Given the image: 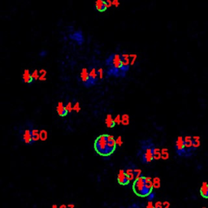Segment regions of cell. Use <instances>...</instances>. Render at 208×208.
<instances>
[{
  "mask_svg": "<svg viewBox=\"0 0 208 208\" xmlns=\"http://www.w3.org/2000/svg\"><path fill=\"white\" fill-rule=\"evenodd\" d=\"M106 64L107 66V74L109 76L115 77L125 76L129 70L124 67L121 54L113 53L106 59Z\"/></svg>",
  "mask_w": 208,
  "mask_h": 208,
  "instance_id": "obj_1",
  "label": "cell"
},
{
  "mask_svg": "<svg viewBox=\"0 0 208 208\" xmlns=\"http://www.w3.org/2000/svg\"><path fill=\"white\" fill-rule=\"evenodd\" d=\"M94 149L96 152L103 156H107L111 155L109 148H108V141H107V135H100L97 138L94 142Z\"/></svg>",
  "mask_w": 208,
  "mask_h": 208,
  "instance_id": "obj_2",
  "label": "cell"
},
{
  "mask_svg": "<svg viewBox=\"0 0 208 208\" xmlns=\"http://www.w3.org/2000/svg\"><path fill=\"white\" fill-rule=\"evenodd\" d=\"M132 189H133L134 193L140 197H147L149 195L147 189H146L145 177H141L139 178H137L133 181Z\"/></svg>",
  "mask_w": 208,
  "mask_h": 208,
  "instance_id": "obj_3",
  "label": "cell"
},
{
  "mask_svg": "<svg viewBox=\"0 0 208 208\" xmlns=\"http://www.w3.org/2000/svg\"><path fill=\"white\" fill-rule=\"evenodd\" d=\"M153 148L154 146H150V145L142 146L141 152V162L144 163H150L152 162L154 159V156H153Z\"/></svg>",
  "mask_w": 208,
  "mask_h": 208,
  "instance_id": "obj_4",
  "label": "cell"
},
{
  "mask_svg": "<svg viewBox=\"0 0 208 208\" xmlns=\"http://www.w3.org/2000/svg\"><path fill=\"white\" fill-rule=\"evenodd\" d=\"M176 150L178 155L180 156H186V146H185V140L184 138L180 136L178 137L176 141Z\"/></svg>",
  "mask_w": 208,
  "mask_h": 208,
  "instance_id": "obj_5",
  "label": "cell"
},
{
  "mask_svg": "<svg viewBox=\"0 0 208 208\" xmlns=\"http://www.w3.org/2000/svg\"><path fill=\"white\" fill-rule=\"evenodd\" d=\"M80 78L81 81L83 83L85 87H90V73H89V70L86 68H83L81 71L80 73Z\"/></svg>",
  "mask_w": 208,
  "mask_h": 208,
  "instance_id": "obj_6",
  "label": "cell"
},
{
  "mask_svg": "<svg viewBox=\"0 0 208 208\" xmlns=\"http://www.w3.org/2000/svg\"><path fill=\"white\" fill-rule=\"evenodd\" d=\"M117 180L118 183L121 186H127L130 183V180L129 177L127 176L126 172L123 169H120L119 171L118 176H117Z\"/></svg>",
  "mask_w": 208,
  "mask_h": 208,
  "instance_id": "obj_7",
  "label": "cell"
},
{
  "mask_svg": "<svg viewBox=\"0 0 208 208\" xmlns=\"http://www.w3.org/2000/svg\"><path fill=\"white\" fill-rule=\"evenodd\" d=\"M94 6H95L96 10L99 11V12H100V13L106 12L108 10V8H109L107 3L105 2V0H95Z\"/></svg>",
  "mask_w": 208,
  "mask_h": 208,
  "instance_id": "obj_8",
  "label": "cell"
},
{
  "mask_svg": "<svg viewBox=\"0 0 208 208\" xmlns=\"http://www.w3.org/2000/svg\"><path fill=\"white\" fill-rule=\"evenodd\" d=\"M89 73H90V85L93 86V85H94L97 83L98 80L99 79V74H98V69H96L94 67H92L89 70Z\"/></svg>",
  "mask_w": 208,
  "mask_h": 208,
  "instance_id": "obj_9",
  "label": "cell"
},
{
  "mask_svg": "<svg viewBox=\"0 0 208 208\" xmlns=\"http://www.w3.org/2000/svg\"><path fill=\"white\" fill-rule=\"evenodd\" d=\"M22 79L23 82L26 83V84H31L32 82L34 81L33 76H32V73L29 72L28 69H25V70L24 71L22 75Z\"/></svg>",
  "mask_w": 208,
  "mask_h": 208,
  "instance_id": "obj_10",
  "label": "cell"
},
{
  "mask_svg": "<svg viewBox=\"0 0 208 208\" xmlns=\"http://www.w3.org/2000/svg\"><path fill=\"white\" fill-rule=\"evenodd\" d=\"M23 140L26 144L34 143L33 138H32V129L30 130L27 129L25 130L24 134H23Z\"/></svg>",
  "mask_w": 208,
  "mask_h": 208,
  "instance_id": "obj_11",
  "label": "cell"
},
{
  "mask_svg": "<svg viewBox=\"0 0 208 208\" xmlns=\"http://www.w3.org/2000/svg\"><path fill=\"white\" fill-rule=\"evenodd\" d=\"M121 58L123 60V64H124V67L129 70L130 68V54L128 53H122L121 54Z\"/></svg>",
  "mask_w": 208,
  "mask_h": 208,
  "instance_id": "obj_12",
  "label": "cell"
},
{
  "mask_svg": "<svg viewBox=\"0 0 208 208\" xmlns=\"http://www.w3.org/2000/svg\"><path fill=\"white\" fill-rule=\"evenodd\" d=\"M56 111L60 116H65V115H67V113H68V111H67V110L65 108L64 105L62 102H59L58 105H57Z\"/></svg>",
  "mask_w": 208,
  "mask_h": 208,
  "instance_id": "obj_13",
  "label": "cell"
},
{
  "mask_svg": "<svg viewBox=\"0 0 208 208\" xmlns=\"http://www.w3.org/2000/svg\"><path fill=\"white\" fill-rule=\"evenodd\" d=\"M200 194L204 198H208V184L207 182H203L200 189Z\"/></svg>",
  "mask_w": 208,
  "mask_h": 208,
  "instance_id": "obj_14",
  "label": "cell"
},
{
  "mask_svg": "<svg viewBox=\"0 0 208 208\" xmlns=\"http://www.w3.org/2000/svg\"><path fill=\"white\" fill-rule=\"evenodd\" d=\"M105 123L107 124V126L108 128H113V127L115 125V120L114 119L112 118V115L111 114H108V115L106 116V119H105Z\"/></svg>",
  "mask_w": 208,
  "mask_h": 208,
  "instance_id": "obj_15",
  "label": "cell"
},
{
  "mask_svg": "<svg viewBox=\"0 0 208 208\" xmlns=\"http://www.w3.org/2000/svg\"><path fill=\"white\" fill-rule=\"evenodd\" d=\"M125 172H126L127 176L129 177V178L130 180V182H132V181H134V180H136V177H135V175H134V172H133V169L131 168H128L125 170Z\"/></svg>",
  "mask_w": 208,
  "mask_h": 208,
  "instance_id": "obj_16",
  "label": "cell"
},
{
  "mask_svg": "<svg viewBox=\"0 0 208 208\" xmlns=\"http://www.w3.org/2000/svg\"><path fill=\"white\" fill-rule=\"evenodd\" d=\"M153 156H154V159L155 160H159L162 158V153H161V150L159 148H156V147H154L153 148Z\"/></svg>",
  "mask_w": 208,
  "mask_h": 208,
  "instance_id": "obj_17",
  "label": "cell"
},
{
  "mask_svg": "<svg viewBox=\"0 0 208 208\" xmlns=\"http://www.w3.org/2000/svg\"><path fill=\"white\" fill-rule=\"evenodd\" d=\"M130 123V118L129 115L128 114H124V115H121V124L124 125V126H127L129 125Z\"/></svg>",
  "mask_w": 208,
  "mask_h": 208,
  "instance_id": "obj_18",
  "label": "cell"
},
{
  "mask_svg": "<svg viewBox=\"0 0 208 208\" xmlns=\"http://www.w3.org/2000/svg\"><path fill=\"white\" fill-rule=\"evenodd\" d=\"M32 138L33 141L36 142L40 140V132L37 129H32Z\"/></svg>",
  "mask_w": 208,
  "mask_h": 208,
  "instance_id": "obj_19",
  "label": "cell"
},
{
  "mask_svg": "<svg viewBox=\"0 0 208 208\" xmlns=\"http://www.w3.org/2000/svg\"><path fill=\"white\" fill-rule=\"evenodd\" d=\"M39 81H41V82H45L46 80V74H47V72H46V69H43V68H42V69H40L39 70Z\"/></svg>",
  "mask_w": 208,
  "mask_h": 208,
  "instance_id": "obj_20",
  "label": "cell"
},
{
  "mask_svg": "<svg viewBox=\"0 0 208 208\" xmlns=\"http://www.w3.org/2000/svg\"><path fill=\"white\" fill-rule=\"evenodd\" d=\"M152 182H153V186H154V189H159L161 186V181L159 177H155L153 180H152Z\"/></svg>",
  "mask_w": 208,
  "mask_h": 208,
  "instance_id": "obj_21",
  "label": "cell"
},
{
  "mask_svg": "<svg viewBox=\"0 0 208 208\" xmlns=\"http://www.w3.org/2000/svg\"><path fill=\"white\" fill-rule=\"evenodd\" d=\"M200 146V138L198 136L193 137V146L195 150Z\"/></svg>",
  "mask_w": 208,
  "mask_h": 208,
  "instance_id": "obj_22",
  "label": "cell"
},
{
  "mask_svg": "<svg viewBox=\"0 0 208 208\" xmlns=\"http://www.w3.org/2000/svg\"><path fill=\"white\" fill-rule=\"evenodd\" d=\"M138 60V55L137 54H130V66H134L135 63Z\"/></svg>",
  "mask_w": 208,
  "mask_h": 208,
  "instance_id": "obj_23",
  "label": "cell"
},
{
  "mask_svg": "<svg viewBox=\"0 0 208 208\" xmlns=\"http://www.w3.org/2000/svg\"><path fill=\"white\" fill-rule=\"evenodd\" d=\"M48 138L47 131L45 129H42L40 131V140L41 141H46Z\"/></svg>",
  "mask_w": 208,
  "mask_h": 208,
  "instance_id": "obj_24",
  "label": "cell"
},
{
  "mask_svg": "<svg viewBox=\"0 0 208 208\" xmlns=\"http://www.w3.org/2000/svg\"><path fill=\"white\" fill-rule=\"evenodd\" d=\"M161 153H162V159H163L166 160V159H168L169 153H168V149H166V148H163V149L161 150Z\"/></svg>",
  "mask_w": 208,
  "mask_h": 208,
  "instance_id": "obj_25",
  "label": "cell"
},
{
  "mask_svg": "<svg viewBox=\"0 0 208 208\" xmlns=\"http://www.w3.org/2000/svg\"><path fill=\"white\" fill-rule=\"evenodd\" d=\"M39 71L37 70V69H34L33 72H32V76H33V78H34V81H37V80H38L39 79Z\"/></svg>",
  "mask_w": 208,
  "mask_h": 208,
  "instance_id": "obj_26",
  "label": "cell"
},
{
  "mask_svg": "<svg viewBox=\"0 0 208 208\" xmlns=\"http://www.w3.org/2000/svg\"><path fill=\"white\" fill-rule=\"evenodd\" d=\"M65 108H66V110H67L68 113L72 112V111H73V106L72 105V103H71V102L68 103H67V105L65 106Z\"/></svg>",
  "mask_w": 208,
  "mask_h": 208,
  "instance_id": "obj_27",
  "label": "cell"
},
{
  "mask_svg": "<svg viewBox=\"0 0 208 208\" xmlns=\"http://www.w3.org/2000/svg\"><path fill=\"white\" fill-rule=\"evenodd\" d=\"M133 172H134V175H135L136 179L141 177V169L134 168L133 169Z\"/></svg>",
  "mask_w": 208,
  "mask_h": 208,
  "instance_id": "obj_28",
  "label": "cell"
},
{
  "mask_svg": "<svg viewBox=\"0 0 208 208\" xmlns=\"http://www.w3.org/2000/svg\"><path fill=\"white\" fill-rule=\"evenodd\" d=\"M98 74H99V80H103L104 77V70L103 68H98Z\"/></svg>",
  "mask_w": 208,
  "mask_h": 208,
  "instance_id": "obj_29",
  "label": "cell"
},
{
  "mask_svg": "<svg viewBox=\"0 0 208 208\" xmlns=\"http://www.w3.org/2000/svg\"><path fill=\"white\" fill-rule=\"evenodd\" d=\"M73 111H75L76 112H79L81 111V106L78 102H76V103L73 105Z\"/></svg>",
  "mask_w": 208,
  "mask_h": 208,
  "instance_id": "obj_30",
  "label": "cell"
},
{
  "mask_svg": "<svg viewBox=\"0 0 208 208\" xmlns=\"http://www.w3.org/2000/svg\"><path fill=\"white\" fill-rule=\"evenodd\" d=\"M115 141H116V145L118 146H121L123 145V140H122V137L121 136H119L118 138L115 139Z\"/></svg>",
  "mask_w": 208,
  "mask_h": 208,
  "instance_id": "obj_31",
  "label": "cell"
},
{
  "mask_svg": "<svg viewBox=\"0 0 208 208\" xmlns=\"http://www.w3.org/2000/svg\"><path fill=\"white\" fill-rule=\"evenodd\" d=\"M114 120H115V124H121V116L120 115H117L115 117V119H114Z\"/></svg>",
  "mask_w": 208,
  "mask_h": 208,
  "instance_id": "obj_32",
  "label": "cell"
},
{
  "mask_svg": "<svg viewBox=\"0 0 208 208\" xmlns=\"http://www.w3.org/2000/svg\"><path fill=\"white\" fill-rule=\"evenodd\" d=\"M120 5V0H112V6H114L115 7H119Z\"/></svg>",
  "mask_w": 208,
  "mask_h": 208,
  "instance_id": "obj_33",
  "label": "cell"
},
{
  "mask_svg": "<svg viewBox=\"0 0 208 208\" xmlns=\"http://www.w3.org/2000/svg\"><path fill=\"white\" fill-rule=\"evenodd\" d=\"M146 198H147V200H148V201H152V200L155 198V194L152 192V193H150Z\"/></svg>",
  "mask_w": 208,
  "mask_h": 208,
  "instance_id": "obj_34",
  "label": "cell"
},
{
  "mask_svg": "<svg viewBox=\"0 0 208 208\" xmlns=\"http://www.w3.org/2000/svg\"><path fill=\"white\" fill-rule=\"evenodd\" d=\"M155 208H163V203L160 201H158L155 204Z\"/></svg>",
  "mask_w": 208,
  "mask_h": 208,
  "instance_id": "obj_35",
  "label": "cell"
},
{
  "mask_svg": "<svg viewBox=\"0 0 208 208\" xmlns=\"http://www.w3.org/2000/svg\"><path fill=\"white\" fill-rule=\"evenodd\" d=\"M146 208H155V205L153 204L152 201H148L147 206H146Z\"/></svg>",
  "mask_w": 208,
  "mask_h": 208,
  "instance_id": "obj_36",
  "label": "cell"
},
{
  "mask_svg": "<svg viewBox=\"0 0 208 208\" xmlns=\"http://www.w3.org/2000/svg\"><path fill=\"white\" fill-rule=\"evenodd\" d=\"M169 207H170V203H169L168 202H167V201L163 202V208H169Z\"/></svg>",
  "mask_w": 208,
  "mask_h": 208,
  "instance_id": "obj_37",
  "label": "cell"
},
{
  "mask_svg": "<svg viewBox=\"0 0 208 208\" xmlns=\"http://www.w3.org/2000/svg\"><path fill=\"white\" fill-rule=\"evenodd\" d=\"M105 2L107 3L108 7H112V0H105Z\"/></svg>",
  "mask_w": 208,
  "mask_h": 208,
  "instance_id": "obj_38",
  "label": "cell"
},
{
  "mask_svg": "<svg viewBox=\"0 0 208 208\" xmlns=\"http://www.w3.org/2000/svg\"><path fill=\"white\" fill-rule=\"evenodd\" d=\"M74 207H75L74 204H68V208H74Z\"/></svg>",
  "mask_w": 208,
  "mask_h": 208,
  "instance_id": "obj_39",
  "label": "cell"
},
{
  "mask_svg": "<svg viewBox=\"0 0 208 208\" xmlns=\"http://www.w3.org/2000/svg\"><path fill=\"white\" fill-rule=\"evenodd\" d=\"M59 208H68V207H67L66 205H64V204H63V205L59 206Z\"/></svg>",
  "mask_w": 208,
  "mask_h": 208,
  "instance_id": "obj_40",
  "label": "cell"
},
{
  "mask_svg": "<svg viewBox=\"0 0 208 208\" xmlns=\"http://www.w3.org/2000/svg\"><path fill=\"white\" fill-rule=\"evenodd\" d=\"M51 208H59L58 207H57V205H53L52 206V207Z\"/></svg>",
  "mask_w": 208,
  "mask_h": 208,
  "instance_id": "obj_41",
  "label": "cell"
},
{
  "mask_svg": "<svg viewBox=\"0 0 208 208\" xmlns=\"http://www.w3.org/2000/svg\"><path fill=\"white\" fill-rule=\"evenodd\" d=\"M203 208H206V207H203Z\"/></svg>",
  "mask_w": 208,
  "mask_h": 208,
  "instance_id": "obj_42",
  "label": "cell"
}]
</instances>
